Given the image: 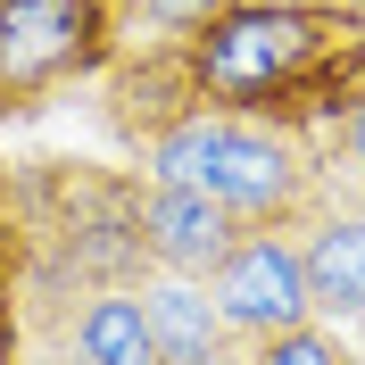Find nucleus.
Segmentation results:
<instances>
[{
	"instance_id": "8",
	"label": "nucleus",
	"mask_w": 365,
	"mask_h": 365,
	"mask_svg": "<svg viewBox=\"0 0 365 365\" xmlns=\"http://www.w3.org/2000/svg\"><path fill=\"white\" fill-rule=\"evenodd\" d=\"M241 216L216 200H200V191H175V182H141V257H150V274H191V282H207V266L241 241Z\"/></svg>"
},
{
	"instance_id": "7",
	"label": "nucleus",
	"mask_w": 365,
	"mask_h": 365,
	"mask_svg": "<svg viewBox=\"0 0 365 365\" xmlns=\"http://www.w3.org/2000/svg\"><path fill=\"white\" fill-rule=\"evenodd\" d=\"M299 266H307V307L316 324L349 332L365 316V191L324 182L316 216L299 225Z\"/></svg>"
},
{
	"instance_id": "14",
	"label": "nucleus",
	"mask_w": 365,
	"mask_h": 365,
	"mask_svg": "<svg viewBox=\"0 0 365 365\" xmlns=\"http://www.w3.org/2000/svg\"><path fill=\"white\" fill-rule=\"evenodd\" d=\"M17 365H67V357H58V349H25Z\"/></svg>"
},
{
	"instance_id": "5",
	"label": "nucleus",
	"mask_w": 365,
	"mask_h": 365,
	"mask_svg": "<svg viewBox=\"0 0 365 365\" xmlns=\"http://www.w3.org/2000/svg\"><path fill=\"white\" fill-rule=\"evenodd\" d=\"M207 307L232 349H257L291 324H316L307 307V266H299V225H250L216 266H207Z\"/></svg>"
},
{
	"instance_id": "11",
	"label": "nucleus",
	"mask_w": 365,
	"mask_h": 365,
	"mask_svg": "<svg viewBox=\"0 0 365 365\" xmlns=\"http://www.w3.org/2000/svg\"><path fill=\"white\" fill-rule=\"evenodd\" d=\"M232 0H116V42H191Z\"/></svg>"
},
{
	"instance_id": "12",
	"label": "nucleus",
	"mask_w": 365,
	"mask_h": 365,
	"mask_svg": "<svg viewBox=\"0 0 365 365\" xmlns=\"http://www.w3.org/2000/svg\"><path fill=\"white\" fill-rule=\"evenodd\" d=\"M250 365H365L357 341H341L332 324H291V332H274V341L241 349Z\"/></svg>"
},
{
	"instance_id": "16",
	"label": "nucleus",
	"mask_w": 365,
	"mask_h": 365,
	"mask_svg": "<svg viewBox=\"0 0 365 365\" xmlns=\"http://www.w3.org/2000/svg\"><path fill=\"white\" fill-rule=\"evenodd\" d=\"M357 349H365V316H357Z\"/></svg>"
},
{
	"instance_id": "1",
	"label": "nucleus",
	"mask_w": 365,
	"mask_h": 365,
	"mask_svg": "<svg viewBox=\"0 0 365 365\" xmlns=\"http://www.w3.org/2000/svg\"><path fill=\"white\" fill-rule=\"evenodd\" d=\"M200 108L324 133L365 91V25L349 0H232L182 42Z\"/></svg>"
},
{
	"instance_id": "17",
	"label": "nucleus",
	"mask_w": 365,
	"mask_h": 365,
	"mask_svg": "<svg viewBox=\"0 0 365 365\" xmlns=\"http://www.w3.org/2000/svg\"><path fill=\"white\" fill-rule=\"evenodd\" d=\"M108 9H116V0H108Z\"/></svg>"
},
{
	"instance_id": "9",
	"label": "nucleus",
	"mask_w": 365,
	"mask_h": 365,
	"mask_svg": "<svg viewBox=\"0 0 365 365\" xmlns=\"http://www.w3.org/2000/svg\"><path fill=\"white\" fill-rule=\"evenodd\" d=\"M42 349H58L67 365H166L158 341H150V324H141L133 282H108V291L67 299V307L42 324Z\"/></svg>"
},
{
	"instance_id": "3",
	"label": "nucleus",
	"mask_w": 365,
	"mask_h": 365,
	"mask_svg": "<svg viewBox=\"0 0 365 365\" xmlns=\"http://www.w3.org/2000/svg\"><path fill=\"white\" fill-rule=\"evenodd\" d=\"M141 182H175L200 200L232 207L241 225H307L324 200V166L307 133L282 125H250L225 108H191L175 133L141 150Z\"/></svg>"
},
{
	"instance_id": "10",
	"label": "nucleus",
	"mask_w": 365,
	"mask_h": 365,
	"mask_svg": "<svg viewBox=\"0 0 365 365\" xmlns=\"http://www.w3.org/2000/svg\"><path fill=\"white\" fill-rule=\"evenodd\" d=\"M133 299H141V324H150V341H158L166 365H207L216 349H232L216 307H207V291L191 274H141Z\"/></svg>"
},
{
	"instance_id": "4",
	"label": "nucleus",
	"mask_w": 365,
	"mask_h": 365,
	"mask_svg": "<svg viewBox=\"0 0 365 365\" xmlns=\"http://www.w3.org/2000/svg\"><path fill=\"white\" fill-rule=\"evenodd\" d=\"M116 58L108 0H0V125L58 100Z\"/></svg>"
},
{
	"instance_id": "13",
	"label": "nucleus",
	"mask_w": 365,
	"mask_h": 365,
	"mask_svg": "<svg viewBox=\"0 0 365 365\" xmlns=\"http://www.w3.org/2000/svg\"><path fill=\"white\" fill-rule=\"evenodd\" d=\"M316 166H324V182H349V191H365V91H357V108H349L341 125H324Z\"/></svg>"
},
{
	"instance_id": "2",
	"label": "nucleus",
	"mask_w": 365,
	"mask_h": 365,
	"mask_svg": "<svg viewBox=\"0 0 365 365\" xmlns=\"http://www.w3.org/2000/svg\"><path fill=\"white\" fill-rule=\"evenodd\" d=\"M9 225H17V324L42 332L67 299L141 282V175L83 158L9 166Z\"/></svg>"
},
{
	"instance_id": "15",
	"label": "nucleus",
	"mask_w": 365,
	"mask_h": 365,
	"mask_svg": "<svg viewBox=\"0 0 365 365\" xmlns=\"http://www.w3.org/2000/svg\"><path fill=\"white\" fill-rule=\"evenodd\" d=\"M349 9H357V25H365V0H349Z\"/></svg>"
},
{
	"instance_id": "6",
	"label": "nucleus",
	"mask_w": 365,
	"mask_h": 365,
	"mask_svg": "<svg viewBox=\"0 0 365 365\" xmlns=\"http://www.w3.org/2000/svg\"><path fill=\"white\" fill-rule=\"evenodd\" d=\"M91 83H100V116H108V133L125 141L133 158L200 108L191 67H182V42H116V58L91 75Z\"/></svg>"
}]
</instances>
